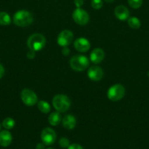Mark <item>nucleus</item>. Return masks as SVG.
<instances>
[{"label":"nucleus","instance_id":"5","mask_svg":"<svg viewBox=\"0 0 149 149\" xmlns=\"http://www.w3.org/2000/svg\"><path fill=\"white\" fill-rule=\"evenodd\" d=\"M126 90L122 84H115L111 86L108 90L107 95L111 101H118L125 95Z\"/></svg>","mask_w":149,"mask_h":149},{"label":"nucleus","instance_id":"20","mask_svg":"<svg viewBox=\"0 0 149 149\" xmlns=\"http://www.w3.org/2000/svg\"><path fill=\"white\" fill-rule=\"evenodd\" d=\"M15 125V122L13 119L10 117H7L4 119L2 122V127L6 130H11Z\"/></svg>","mask_w":149,"mask_h":149},{"label":"nucleus","instance_id":"3","mask_svg":"<svg viewBox=\"0 0 149 149\" xmlns=\"http://www.w3.org/2000/svg\"><path fill=\"white\" fill-rule=\"evenodd\" d=\"M52 104L56 111L59 113L67 111L71 106V100L66 95L58 94L53 97Z\"/></svg>","mask_w":149,"mask_h":149},{"label":"nucleus","instance_id":"1","mask_svg":"<svg viewBox=\"0 0 149 149\" xmlns=\"http://www.w3.org/2000/svg\"><path fill=\"white\" fill-rule=\"evenodd\" d=\"M13 23L19 27H26L30 26L33 22V15L32 13L25 10L16 12L13 15Z\"/></svg>","mask_w":149,"mask_h":149},{"label":"nucleus","instance_id":"28","mask_svg":"<svg viewBox=\"0 0 149 149\" xmlns=\"http://www.w3.org/2000/svg\"><path fill=\"white\" fill-rule=\"evenodd\" d=\"M4 74V68L1 63H0V79H1L3 77Z\"/></svg>","mask_w":149,"mask_h":149},{"label":"nucleus","instance_id":"26","mask_svg":"<svg viewBox=\"0 0 149 149\" xmlns=\"http://www.w3.org/2000/svg\"><path fill=\"white\" fill-rule=\"evenodd\" d=\"M67 149H83V147L77 143H73L69 146Z\"/></svg>","mask_w":149,"mask_h":149},{"label":"nucleus","instance_id":"17","mask_svg":"<svg viewBox=\"0 0 149 149\" xmlns=\"http://www.w3.org/2000/svg\"><path fill=\"white\" fill-rule=\"evenodd\" d=\"M37 104L38 109L42 113H48L51 111V106H50V104L47 101H45V100H39V102H37Z\"/></svg>","mask_w":149,"mask_h":149},{"label":"nucleus","instance_id":"19","mask_svg":"<svg viewBox=\"0 0 149 149\" xmlns=\"http://www.w3.org/2000/svg\"><path fill=\"white\" fill-rule=\"evenodd\" d=\"M11 23V17L10 15L6 12L0 13V25L1 26H8Z\"/></svg>","mask_w":149,"mask_h":149},{"label":"nucleus","instance_id":"32","mask_svg":"<svg viewBox=\"0 0 149 149\" xmlns=\"http://www.w3.org/2000/svg\"><path fill=\"white\" fill-rule=\"evenodd\" d=\"M47 149H54V148H48Z\"/></svg>","mask_w":149,"mask_h":149},{"label":"nucleus","instance_id":"4","mask_svg":"<svg viewBox=\"0 0 149 149\" xmlns=\"http://www.w3.org/2000/svg\"><path fill=\"white\" fill-rule=\"evenodd\" d=\"M70 65L72 70L75 71H83L88 68L89 65V60L83 55H76L70 60Z\"/></svg>","mask_w":149,"mask_h":149},{"label":"nucleus","instance_id":"2","mask_svg":"<svg viewBox=\"0 0 149 149\" xmlns=\"http://www.w3.org/2000/svg\"><path fill=\"white\" fill-rule=\"evenodd\" d=\"M46 45V39L42 34L35 33L31 35L27 39V47L30 50L34 52L40 51Z\"/></svg>","mask_w":149,"mask_h":149},{"label":"nucleus","instance_id":"15","mask_svg":"<svg viewBox=\"0 0 149 149\" xmlns=\"http://www.w3.org/2000/svg\"><path fill=\"white\" fill-rule=\"evenodd\" d=\"M13 141L11 133L7 130L0 132V146L2 147H7L10 145Z\"/></svg>","mask_w":149,"mask_h":149},{"label":"nucleus","instance_id":"23","mask_svg":"<svg viewBox=\"0 0 149 149\" xmlns=\"http://www.w3.org/2000/svg\"><path fill=\"white\" fill-rule=\"evenodd\" d=\"M58 143H59V146L63 148H68L69 146L70 145V143L69 139H67V138H61V139L58 141Z\"/></svg>","mask_w":149,"mask_h":149},{"label":"nucleus","instance_id":"25","mask_svg":"<svg viewBox=\"0 0 149 149\" xmlns=\"http://www.w3.org/2000/svg\"><path fill=\"white\" fill-rule=\"evenodd\" d=\"M35 52H36L29 49V52L26 53V57H27V58H29V59H31V60L34 59V58H35Z\"/></svg>","mask_w":149,"mask_h":149},{"label":"nucleus","instance_id":"9","mask_svg":"<svg viewBox=\"0 0 149 149\" xmlns=\"http://www.w3.org/2000/svg\"><path fill=\"white\" fill-rule=\"evenodd\" d=\"M41 140L45 146L53 145L56 140V133L52 128H44L41 132Z\"/></svg>","mask_w":149,"mask_h":149},{"label":"nucleus","instance_id":"21","mask_svg":"<svg viewBox=\"0 0 149 149\" xmlns=\"http://www.w3.org/2000/svg\"><path fill=\"white\" fill-rule=\"evenodd\" d=\"M127 1L131 8L139 9L143 4V0H127Z\"/></svg>","mask_w":149,"mask_h":149},{"label":"nucleus","instance_id":"22","mask_svg":"<svg viewBox=\"0 0 149 149\" xmlns=\"http://www.w3.org/2000/svg\"><path fill=\"white\" fill-rule=\"evenodd\" d=\"M91 5L94 10H99L103 6V1L102 0H91Z\"/></svg>","mask_w":149,"mask_h":149},{"label":"nucleus","instance_id":"6","mask_svg":"<svg viewBox=\"0 0 149 149\" xmlns=\"http://www.w3.org/2000/svg\"><path fill=\"white\" fill-rule=\"evenodd\" d=\"M20 98L23 103L27 106H33L38 102L36 93L30 89H24L20 93Z\"/></svg>","mask_w":149,"mask_h":149},{"label":"nucleus","instance_id":"14","mask_svg":"<svg viewBox=\"0 0 149 149\" xmlns=\"http://www.w3.org/2000/svg\"><path fill=\"white\" fill-rule=\"evenodd\" d=\"M62 125L64 128L67 130H72L75 127L77 120L76 118L72 114H67L61 119Z\"/></svg>","mask_w":149,"mask_h":149},{"label":"nucleus","instance_id":"11","mask_svg":"<svg viewBox=\"0 0 149 149\" xmlns=\"http://www.w3.org/2000/svg\"><path fill=\"white\" fill-rule=\"evenodd\" d=\"M74 47L77 52H86L91 48L90 42L86 38H77L74 42Z\"/></svg>","mask_w":149,"mask_h":149},{"label":"nucleus","instance_id":"10","mask_svg":"<svg viewBox=\"0 0 149 149\" xmlns=\"http://www.w3.org/2000/svg\"><path fill=\"white\" fill-rule=\"evenodd\" d=\"M88 77L91 81H99L102 80L104 77V72L102 68L98 65H92L88 69Z\"/></svg>","mask_w":149,"mask_h":149},{"label":"nucleus","instance_id":"7","mask_svg":"<svg viewBox=\"0 0 149 149\" xmlns=\"http://www.w3.org/2000/svg\"><path fill=\"white\" fill-rule=\"evenodd\" d=\"M72 19L77 24L80 25V26H85L88 24L89 22L90 17L89 15L86 10L80 8H76L72 13Z\"/></svg>","mask_w":149,"mask_h":149},{"label":"nucleus","instance_id":"13","mask_svg":"<svg viewBox=\"0 0 149 149\" xmlns=\"http://www.w3.org/2000/svg\"><path fill=\"white\" fill-rule=\"evenodd\" d=\"M105 58V52L102 48H95L90 54V61L94 64H99Z\"/></svg>","mask_w":149,"mask_h":149},{"label":"nucleus","instance_id":"16","mask_svg":"<svg viewBox=\"0 0 149 149\" xmlns=\"http://www.w3.org/2000/svg\"><path fill=\"white\" fill-rule=\"evenodd\" d=\"M61 119H62V117H61V113L58 111L53 112L48 116V122L51 126L58 125L61 122Z\"/></svg>","mask_w":149,"mask_h":149},{"label":"nucleus","instance_id":"27","mask_svg":"<svg viewBox=\"0 0 149 149\" xmlns=\"http://www.w3.org/2000/svg\"><path fill=\"white\" fill-rule=\"evenodd\" d=\"M61 53H62L63 55H64V56H67V55H70V49H69L68 47H64L62 48V50H61Z\"/></svg>","mask_w":149,"mask_h":149},{"label":"nucleus","instance_id":"8","mask_svg":"<svg viewBox=\"0 0 149 149\" xmlns=\"http://www.w3.org/2000/svg\"><path fill=\"white\" fill-rule=\"evenodd\" d=\"M74 39V34L70 30H63L58 33L57 37V43L59 46L68 47Z\"/></svg>","mask_w":149,"mask_h":149},{"label":"nucleus","instance_id":"29","mask_svg":"<svg viewBox=\"0 0 149 149\" xmlns=\"http://www.w3.org/2000/svg\"><path fill=\"white\" fill-rule=\"evenodd\" d=\"M36 149H45V145L42 143H38L36 146Z\"/></svg>","mask_w":149,"mask_h":149},{"label":"nucleus","instance_id":"30","mask_svg":"<svg viewBox=\"0 0 149 149\" xmlns=\"http://www.w3.org/2000/svg\"><path fill=\"white\" fill-rule=\"evenodd\" d=\"M104 1H106V2H108V3H110V2H112L114 0H104Z\"/></svg>","mask_w":149,"mask_h":149},{"label":"nucleus","instance_id":"18","mask_svg":"<svg viewBox=\"0 0 149 149\" xmlns=\"http://www.w3.org/2000/svg\"><path fill=\"white\" fill-rule=\"evenodd\" d=\"M129 26L132 29H138L141 26V22L140 19L136 17H129L127 20Z\"/></svg>","mask_w":149,"mask_h":149},{"label":"nucleus","instance_id":"33","mask_svg":"<svg viewBox=\"0 0 149 149\" xmlns=\"http://www.w3.org/2000/svg\"><path fill=\"white\" fill-rule=\"evenodd\" d=\"M0 130H1V125H0Z\"/></svg>","mask_w":149,"mask_h":149},{"label":"nucleus","instance_id":"24","mask_svg":"<svg viewBox=\"0 0 149 149\" xmlns=\"http://www.w3.org/2000/svg\"><path fill=\"white\" fill-rule=\"evenodd\" d=\"M74 4L77 8H80L84 4V0H74Z\"/></svg>","mask_w":149,"mask_h":149},{"label":"nucleus","instance_id":"12","mask_svg":"<svg viewBox=\"0 0 149 149\" xmlns=\"http://www.w3.org/2000/svg\"><path fill=\"white\" fill-rule=\"evenodd\" d=\"M114 15L120 20H127L130 16L129 10L124 5H118L114 10Z\"/></svg>","mask_w":149,"mask_h":149},{"label":"nucleus","instance_id":"31","mask_svg":"<svg viewBox=\"0 0 149 149\" xmlns=\"http://www.w3.org/2000/svg\"><path fill=\"white\" fill-rule=\"evenodd\" d=\"M148 77H149V71H148Z\"/></svg>","mask_w":149,"mask_h":149}]
</instances>
